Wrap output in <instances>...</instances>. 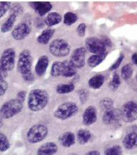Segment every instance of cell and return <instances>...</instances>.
Wrapping results in <instances>:
<instances>
[{
  "label": "cell",
  "instance_id": "obj_22",
  "mask_svg": "<svg viewBox=\"0 0 137 155\" xmlns=\"http://www.w3.org/2000/svg\"><path fill=\"white\" fill-rule=\"evenodd\" d=\"M104 81H105V78L104 75L98 74L90 78V79L89 80L88 85L91 88L96 90V89H99L103 86Z\"/></svg>",
  "mask_w": 137,
  "mask_h": 155
},
{
  "label": "cell",
  "instance_id": "obj_15",
  "mask_svg": "<svg viewBox=\"0 0 137 155\" xmlns=\"http://www.w3.org/2000/svg\"><path fill=\"white\" fill-rule=\"evenodd\" d=\"M57 144L53 141H48L41 145L38 148L37 155H55L58 152Z\"/></svg>",
  "mask_w": 137,
  "mask_h": 155
},
{
  "label": "cell",
  "instance_id": "obj_7",
  "mask_svg": "<svg viewBox=\"0 0 137 155\" xmlns=\"http://www.w3.org/2000/svg\"><path fill=\"white\" fill-rule=\"evenodd\" d=\"M121 111V117L126 123H132L137 119V104L128 101L123 104Z\"/></svg>",
  "mask_w": 137,
  "mask_h": 155
},
{
  "label": "cell",
  "instance_id": "obj_42",
  "mask_svg": "<svg viewBox=\"0 0 137 155\" xmlns=\"http://www.w3.org/2000/svg\"><path fill=\"white\" fill-rule=\"evenodd\" d=\"M7 77V72L4 69V68L2 65L1 61H0V78L5 79Z\"/></svg>",
  "mask_w": 137,
  "mask_h": 155
},
{
  "label": "cell",
  "instance_id": "obj_17",
  "mask_svg": "<svg viewBox=\"0 0 137 155\" xmlns=\"http://www.w3.org/2000/svg\"><path fill=\"white\" fill-rule=\"evenodd\" d=\"M76 139V136L74 135V133L71 131H66L59 137V141L61 146L69 148L75 144Z\"/></svg>",
  "mask_w": 137,
  "mask_h": 155
},
{
  "label": "cell",
  "instance_id": "obj_5",
  "mask_svg": "<svg viewBox=\"0 0 137 155\" xmlns=\"http://www.w3.org/2000/svg\"><path fill=\"white\" fill-rule=\"evenodd\" d=\"M49 130L47 126L38 124L29 129L26 133V139L30 144H37L46 139Z\"/></svg>",
  "mask_w": 137,
  "mask_h": 155
},
{
  "label": "cell",
  "instance_id": "obj_12",
  "mask_svg": "<svg viewBox=\"0 0 137 155\" xmlns=\"http://www.w3.org/2000/svg\"><path fill=\"white\" fill-rule=\"evenodd\" d=\"M97 120V113L96 108L93 106H89L84 110L82 115L83 124L86 126H90L96 123Z\"/></svg>",
  "mask_w": 137,
  "mask_h": 155
},
{
  "label": "cell",
  "instance_id": "obj_25",
  "mask_svg": "<svg viewBox=\"0 0 137 155\" xmlns=\"http://www.w3.org/2000/svg\"><path fill=\"white\" fill-rule=\"evenodd\" d=\"M65 66V61H55L52 64L51 75L53 77L62 76Z\"/></svg>",
  "mask_w": 137,
  "mask_h": 155
},
{
  "label": "cell",
  "instance_id": "obj_1",
  "mask_svg": "<svg viewBox=\"0 0 137 155\" xmlns=\"http://www.w3.org/2000/svg\"><path fill=\"white\" fill-rule=\"evenodd\" d=\"M49 101L47 91L40 88L31 91L28 96L27 106L32 111L38 112L47 107Z\"/></svg>",
  "mask_w": 137,
  "mask_h": 155
},
{
  "label": "cell",
  "instance_id": "obj_38",
  "mask_svg": "<svg viewBox=\"0 0 137 155\" xmlns=\"http://www.w3.org/2000/svg\"><path fill=\"white\" fill-rule=\"evenodd\" d=\"M86 31V25L84 23H81L76 28V34L79 37H84Z\"/></svg>",
  "mask_w": 137,
  "mask_h": 155
},
{
  "label": "cell",
  "instance_id": "obj_34",
  "mask_svg": "<svg viewBox=\"0 0 137 155\" xmlns=\"http://www.w3.org/2000/svg\"><path fill=\"white\" fill-rule=\"evenodd\" d=\"M11 5L9 2H2L0 3V19L5 16L6 13L10 9Z\"/></svg>",
  "mask_w": 137,
  "mask_h": 155
},
{
  "label": "cell",
  "instance_id": "obj_21",
  "mask_svg": "<svg viewBox=\"0 0 137 155\" xmlns=\"http://www.w3.org/2000/svg\"><path fill=\"white\" fill-rule=\"evenodd\" d=\"M108 55L107 52L101 54H94L93 55L90 56L87 60L88 65L91 68H95L101 64L104 61L106 57Z\"/></svg>",
  "mask_w": 137,
  "mask_h": 155
},
{
  "label": "cell",
  "instance_id": "obj_3",
  "mask_svg": "<svg viewBox=\"0 0 137 155\" xmlns=\"http://www.w3.org/2000/svg\"><path fill=\"white\" fill-rule=\"evenodd\" d=\"M79 111V107L74 102H65L59 105L54 111L56 119L65 121L76 116Z\"/></svg>",
  "mask_w": 137,
  "mask_h": 155
},
{
  "label": "cell",
  "instance_id": "obj_10",
  "mask_svg": "<svg viewBox=\"0 0 137 155\" xmlns=\"http://www.w3.org/2000/svg\"><path fill=\"white\" fill-rule=\"evenodd\" d=\"M86 52L85 48L81 47L75 49L71 54L69 62L75 68H82L84 67L86 63Z\"/></svg>",
  "mask_w": 137,
  "mask_h": 155
},
{
  "label": "cell",
  "instance_id": "obj_39",
  "mask_svg": "<svg viewBox=\"0 0 137 155\" xmlns=\"http://www.w3.org/2000/svg\"><path fill=\"white\" fill-rule=\"evenodd\" d=\"M123 58H124V55H121L120 56H119L118 59L117 60V61H116L115 63H114L112 65H111V68H110V71H114V70L118 68L120 66L121 63H122Z\"/></svg>",
  "mask_w": 137,
  "mask_h": 155
},
{
  "label": "cell",
  "instance_id": "obj_26",
  "mask_svg": "<svg viewBox=\"0 0 137 155\" xmlns=\"http://www.w3.org/2000/svg\"><path fill=\"white\" fill-rule=\"evenodd\" d=\"M75 86L73 83L58 85L56 88V92L59 94H68L74 90Z\"/></svg>",
  "mask_w": 137,
  "mask_h": 155
},
{
  "label": "cell",
  "instance_id": "obj_29",
  "mask_svg": "<svg viewBox=\"0 0 137 155\" xmlns=\"http://www.w3.org/2000/svg\"><path fill=\"white\" fill-rule=\"evenodd\" d=\"M78 19V16L75 13L71 12H68L65 13L64 15V24L67 25V26H71V25L74 24L75 22H76Z\"/></svg>",
  "mask_w": 137,
  "mask_h": 155
},
{
  "label": "cell",
  "instance_id": "obj_45",
  "mask_svg": "<svg viewBox=\"0 0 137 155\" xmlns=\"http://www.w3.org/2000/svg\"><path fill=\"white\" fill-rule=\"evenodd\" d=\"M3 127V121L0 119V129Z\"/></svg>",
  "mask_w": 137,
  "mask_h": 155
},
{
  "label": "cell",
  "instance_id": "obj_28",
  "mask_svg": "<svg viewBox=\"0 0 137 155\" xmlns=\"http://www.w3.org/2000/svg\"><path fill=\"white\" fill-rule=\"evenodd\" d=\"M76 74V68L71 65L69 61H65V66L64 69L62 76L65 78H71Z\"/></svg>",
  "mask_w": 137,
  "mask_h": 155
},
{
  "label": "cell",
  "instance_id": "obj_24",
  "mask_svg": "<svg viewBox=\"0 0 137 155\" xmlns=\"http://www.w3.org/2000/svg\"><path fill=\"white\" fill-rule=\"evenodd\" d=\"M17 15L10 14L8 18L7 19V20L2 25L0 31L2 33H7V32H9L12 29L13 27H14V23L17 20Z\"/></svg>",
  "mask_w": 137,
  "mask_h": 155
},
{
  "label": "cell",
  "instance_id": "obj_33",
  "mask_svg": "<svg viewBox=\"0 0 137 155\" xmlns=\"http://www.w3.org/2000/svg\"><path fill=\"white\" fill-rule=\"evenodd\" d=\"M121 85V80H120V76L118 73H114L111 79V82H110L109 86L111 91H115L117 89L119 88V86Z\"/></svg>",
  "mask_w": 137,
  "mask_h": 155
},
{
  "label": "cell",
  "instance_id": "obj_27",
  "mask_svg": "<svg viewBox=\"0 0 137 155\" xmlns=\"http://www.w3.org/2000/svg\"><path fill=\"white\" fill-rule=\"evenodd\" d=\"M99 108L103 112H106L114 108V101L110 98H104L100 101Z\"/></svg>",
  "mask_w": 137,
  "mask_h": 155
},
{
  "label": "cell",
  "instance_id": "obj_46",
  "mask_svg": "<svg viewBox=\"0 0 137 155\" xmlns=\"http://www.w3.org/2000/svg\"><path fill=\"white\" fill-rule=\"evenodd\" d=\"M71 155H76V154H71Z\"/></svg>",
  "mask_w": 137,
  "mask_h": 155
},
{
  "label": "cell",
  "instance_id": "obj_32",
  "mask_svg": "<svg viewBox=\"0 0 137 155\" xmlns=\"http://www.w3.org/2000/svg\"><path fill=\"white\" fill-rule=\"evenodd\" d=\"M122 149L119 145H114L107 149L104 152V155H122Z\"/></svg>",
  "mask_w": 137,
  "mask_h": 155
},
{
  "label": "cell",
  "instance_id": "obj_47",
  "mask_svg": "<svg viewBox=\"0 0 137 155\" xmlns=\"http://www.w3.org/2000/svg\"><path fill=\"white\" fill-rule=\"evenodd\" d=\"M136 80H137V76H136Z\"/></svg>",
  "mask_w": 137,
  "mask_h": 155
},
{
  "label": "cell",
  "instance_id": "obj_2",
  "mask_svg": "<svg viewBox=\"0 0 137 155\" xmlns=\"http://www.w3.org/2000/svg\"><path fill=\"white\" fill-rule=\"evenodd\" d=\"M32 56L30 51L24 50L19 55L17 61V71L26 82H32L34 76L32 71Z\"/></svg>",
  "mask_w": 137,
  "mask_h": 155
},
{
  "label": "cell",
  "instance_id": "obj_20",
  "mask_svg": "<svg viewBox=\"0 0 137 155\" xmlns=\"http://www.w3.org/2000/svg\"><path fill=\"white\" fill-rule=\"evenodd\" d=\"M55 30L54 29H52L51 28H49L46 30L42 31V32L37 38V42L39 44L42 45H47L49 43L51 39L53 37L54 34Z\"/></svg>",
  "mask_w": 137,
  "mask_h": 155
},
{
  "label": "cell",
  "instance_id": "obj_43",
  "mask_svg": "<svg viewBox=\"0 0 137 155\" xmlns=\"http://www.w3.org/2000/svg\"><path fill=\"white\" fill-rule=\"evenodd\" d=\"M85 155H100V152L98 150H92L86 153Z\"/></svg>",
  "mask_w": 137,
  "mask_h": 155
},
{
  "label": "cell",
  "instance_id": "obj_36",
  "mask_svg": "<svg viewBox=\"0 0 137 155\" xmlns=\"http://www.w3.org/2000/svg\"><path fill=\"white\" fill-rule=\"evenodd\" d=\"M8 83L5 79L0 78V96H2L6 94L8 89Z\"/></svg>",
  "mask_w": 137,
  "mask_h": 155
},
{
  "label": "cell",
  "instance_id": "obj_30",
  "mask_svg": "<svg viewBox=\"0 0 137 155\" xmlns=\"http://www.w3.org/2000/svg\"><path fill=\"white\" fill-rule=\"evenodd\" d=\"M134 70L130 64L128 63L126 65H123L121 71V76L123 80H128L132 76Z\"/></svg>",
  "mask_w": 137,
  "mask_h": 155
},
{
  "label": "cell",
  "instance_id": "obj_13",
  "mask_svg": "<svg viewBox=\"0 0 137 155\" xmlns=\"http://www.w3.org/2000/svg\"><path fill=\"white\" fill-rule=\"evenodd\" d=\"M121 118L120 110L113 108L109 111L104 112V115L102 116V121L105 124L110 125L118 122Z\"/></svg>",
  "mask_w": 137,
  "mask_h": 155
},
{
  "label": "cell",
  "instance_id": "obj_40",
  "mask_svg": "<svg viewBox=\"0 0 137 155\" xmlns=\"http://www.w3.org/2000/svg\"><path fill=\"white\" fill-rule=\"evenodd\" d=\"M26 92L25 91H20L17 93V98L19 101H20L21 102H24L25 101V98H26Z\"/></svg>",
  "mask_w": 137,
  "mask_h": 155
},
{
  "label": "cell",
  "instance_id": "obj_18",
  "mask_svg": "<svg viewBox=\"0 0 137 155\" xmlns=\"http://www.w3.org/2000/svg\"><path fill=\"white\" fill-rule=\"evenodd\" d=\"M122 144L126 150H130L137 148V132L127 134L123 139Z\"/></svg>",
  "mask_w": 137,
  "mask_h": 155
},
{
  "label": "cell",
  "instance_id": "obj_6",
  "mask_svg": "<svg viewBox=\"0 0 137 155\" xmlns=\"http://www.w3.org/2000/svg\"><path fill=\"white\" fill-rule=\"evenodd\" d=\"M70 45L68 42L63 39H56L49 44L50 53L55 57H66L70 53Z\"/></svg>",
  "mask_w": 137,
  "mask_h": 155
},
{
  "label": "cell",
  "instance_id": "obj_11",
  "mask_svg": "<svg viewBox=\"0 0 137 155\" xmlns=\"http://www.w3.org/2000/svg\"><path fill=\"white\" fill-rule=\"evenodd\" d=\"M31 32L30 25L26 22L19 23L17 26L15 27L11 32V36L17 41L24 40L30 35Z\"/></svg>",
  "mask_w": 137,
  "mask_h": 155
},
{
  "label": "cell",
  "instance_id": "obj_44",
  "mask_svg": "<svg viewBox=\"0 0 137 155\" xmlns=\"http://www.w3.org/2000/svg\"><path fill=\"white\" fill-rule=\"evenodd\" d=\"M132 60L133 63H134L136 65H137V53L133 54V55L132 57Z\"/></svg>",
  "mask_w": 137,
  "mask_h": 155
},
{
  "label": "cell",
  "instance_id": "obj_31",
  "mask_svg": "<svg viewBox=\"0 0 137 155\" xmlns=\"http://www.w3.org/2000/svg\"><path fill=\"white\" fill-rule=\"evenodd\" d=\"M10 148V143L7 137L3 133L0 132V152H7Z\"/></svg>",
  "mask_w": 137,
  "mask_h": 155
},
{
  "label": "cell",
  "instance_id": "obj_35",
  "mask_svg": "<svg viewBox=\"0 0 137 155\" xmlns=\"http://www.w3.org/2000/svg\"><path fill=\"white\" fill-rule=\"evenodd\" d=\"M78 96L82 104L85 103L89 98V91L86 89H81L78 91Z\"/></svg>",
  "mask_w": 137,
  "mask_h": 155
},
{
  "label": "cell",
  "instance_id": "obj_9",
  "mask_svg": "<svg viewBox=\"0 0 137 155\" xmlns=\"http://www.w3.org/2000/svg\"><path fill=\"white\" fill-rule=\"evenodd\" d=\"M15 58H16V53L13 48H7L4 50L2 54L0 61H1L4 69L7 73L14 69L15 65Z\"/></svg>",
  "mask_w": 137,
  "mask_h": 155
},
{
  "label": "cell",
  "instance_id": "obj_37",
  "mask_svg": "<svg viewBox=\"0 0 137 155\" xmlns=\"http://www.w3.org/2000/svg\"><path fill=\"white\" fill-rule=\"evenodd\" d=\"M10 11L11 15H15L17 16H18L19 15H20L23 12V8L22 7V6L19 5V4H15L12 7H11Z\"/></svg>",
  "mask_w": 137,
  "mask_h": 155
},
{
  "label": "cell",
  "instance_id": "obj_16",
  "mask_svg": "<svg viewBox=\"0 0 137 155\" xmlns=\"http://www.w3.org/2000/svg\"><path fill=\"white\" fill-rule=\"evenodd\" d=\"M49 60L47 55H42L38 59L35 65L34 71L36 75L39 77H42L47 72V70L49 66Z\"/></svg>",
  "mask_w": 137,
  "mask_h": 155
},
{
  "label": "cell",
  "instance_id": "obj_8",
  "mask_svg": "<svg viewBox=\"0 0 137 155\" xmlns=\"http://www.w3.org/2000/svg\"><path fill=\"white\" fill-rule=\"evenodd\" d=\"M85 48L90 53L93 54H101L105 53L107 47L100 38L95 37H89L85 40Z\"/></svg>",
  "mask_w": 137,
  "mask_h": 155
},
{
  "label": "cell",
  "instance_id": "obj_19",
  "mask_svg": "<svg viewBox=\"0 0 137 155\" xmlns=\"http://www.w3.org/2000/svg\"><path fill=\"white\" fill-rule=\"evenodd\" d=\"M61 19H62V17L59 13L55 12H49L44 19V24L49 28H51L54 25H59L61 22Z\"/></svg>",
  "mask_w": 137,
  "mask_h": 155
},
{
  "label": "cell",
  "instance_id": "obj_23",
  "mask_svg": "<svg viewBox=\"0 0 137 155\" xmlns=\"http://www.w3.org/2000/svg\"><path fill=\"white\" fill-rule=\"evenodd\" d=\"M92 137L91 132L88 129H81L77 131L76 134V139L78 141L79 144L81 145H84L89 141Z\"/></svg>",
  "mask_w": 137,
  "mask_h": 155
},
{
  "label": "cell",
  "instance_id": "obj_4",
  "mask_svg": "<svg viewBox=\"0 0 137 155\" xmlns=\"http://www.w3.org/2000/svg\"><path fill=\"white\" fill-rule=\"evenodd\" d=\"M23 108V103L17 98L6 101L0 108V116L8 119L20 113Z\"/></svg>",
  "mask_w": 137,
  "mask_h": 155
},
{
  "label": "cell",
  "instance_id": "obj_14",
  "mask_svg": "<svg viewBox=\"0 0 137 155\" xmlns=\"http://www.w3.org/2000/svg\"><path fill=\"white\" fill-rule=\"evenodd\" d=\"M30 5L34 9V11L41 17L48 14L53 7L51 3L49 2H31Z\"/></svg>",
  "mask_w": 137,
  "mask_h": 155
},
{
  "label": "cell",
  "instance_id": "obj_41",
  "mask_svg": "<svg viewBox=\"0 0 137 155\" xmlns=\"http://www.w3.org/2000/svg\"><path fill=\"white\" fill-rule=\"evenodd\" d=\"M101 40V41L104 42V44L105 45L106 47H109V48H111V45H112V42H111V40L109 38H107V37L106 36H102L101 38H100Z\"/></svg>",
  "mask_w": 137,
  "mask_h": 155
}]
</instances>
